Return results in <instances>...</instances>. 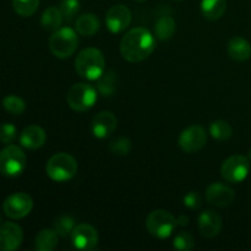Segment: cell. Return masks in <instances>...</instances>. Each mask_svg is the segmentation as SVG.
<instances>
[{
  "label": "cell",
  "mask_w": 251,
  "mask_h": 251,
  "mask_svg": "<svg viewBox=\"0 0 251 251\" xmlns=\"http://www.w3.org/2000/svg\"><path fill=\"white\" fill-rule=\"evenodd\" d=\"M2 107L5 110L14 115H20L25 112L26 109V103L22 98L17 97V96L10 95L2 100Z\"/></svg>",
  "instance_id": "4316f807"
},
{
  "label": "cell",
  "mask_w": 251,
  "mask_h": 251,
  "mask_svg": "<svg viewBox=\"0 0 251 251\" xmlns=\"http://www.w3.org/2000/svg\"><path fill=\"white\" fill-rule=\"evenodd\" d=\"M118 88V75L112 70L104 71L97 80V90L104 97H110Z\"/></svg>",
  "instance_id": "603a6c76"
},
{
  "label": "cell",
  "mask_w": 251,
  "mask_h": 251,
  "mask_svg": "<svg viewBox=\"0 0 251 251\" xmlns=\"http://www.w3.org/2000/svg\"><path fill=\"white\" fill-rule=\"evenodd\" d=\"M118 125L117 117L112 112H100L93 117L91 123V131L97 139H105L115 131Z\"/></svg>",
  "instance_id": "5bb4252c"
},
{
  "label": "cell",
  "mask_w": 251,
  "mask_h": 251,
  "mask_svg": "<svg viewBox=\"0 0 251 251\" xmlns=\"http://www.w3.org/2000/svg\"><path fill=\"white\" fill-rule=\"evenodd\" d=\"M100 26V19L95 14H83L76 20V31L81 36H93Z\"/></svg>",
  "instance_id": "ffe728a7"
},
{
  "label": "cell",
  "mask_w": 251,
  "mask_h": 251,
  "mask_svg": "<svg viewBox=\"0 0 251 251\" xmlns=\"http://www.w3.org/2000/svg\"><path fill=\"white\" fill-rule=\"evenodd\" d=\"M156 48V41L149 29L144 27L132 28L120 42V53L130 63H140L152 54Z\"/></svg>",
  "instance_id": "6da1fadb"
},
{
  "label": "cell",
  "mask_w": 251,
  "mask_h": 251,
  "mask_svg": "<svg viewBox=\"0 0 251 251\" xmlns=\"http://www.w3.org/2000/svg\"><path fill=\"white\" fill-rule=\"evenodd\" d=\"M77 46V34L70 27L56 29L49 38V49L51 54L59 59H66L73 55Z\"/></svg>",
  "instance_id": "277c9868"
},
{
  "label": "cell",
  "mask_w": 251,
  "mask_h": 251,
  "mask_svg": "<svg viewBox=\"0 0 251 251\" xmlns=\"http://www.w3.org/2000/svg\"><path fill=\"white\" fill-rule=\"evenodd\" d=\"M249 158H250V161H251V150H250V152H249Z\"/></svg>",
  "instance_id": "e575fe53"
},
{
  "label": "cell",
  "mask_w": 251,
  "mask_h": 251,
  "mask_svg": "<svg viewBox=\"0 0 251 251\" xmlns=\"http://www.w3.org/2000/svg\"><path fill=\"white\" fill-rule=\"evenodd\" d=\"M235 193L222 183H213L206 190V201L217 207H227L234 202Z\"/></svg>",
  "instance_id": "9a60e30c"
},
{
  "label": "cell",
  "mask_w": 251,
  "mask_h": 251,
  "mask_svg": "<svg viewBox=\"0 0 251 251\" xmlns=\"http://www.w3.org/2000/svg\"><path fill=\"white\" fill-rule=\"evenodd\" d=\"M75 69L78 75L86 80H98L105 71L104 55L97 48L83 49L76 56Z\"/></svg>",
  "instance_id": "7a4b0ae2"
},
{
  "label": "cell",
  "mask_w": 251,
  "mask_h": 251,
  "mask_svg": "<svg viewBox=\"0 0 251 251\" xmlns=\"http://www.w3.org/2000/svg\"><path fill=\"white\" fill-rule=\"evenodd\" d=\"M39 0H12V7L20 16L29 17L38 10Z\"/></svg>",
  "instance_id": "484cf974"
},
{
  "label": "cell",
  "mask_w": 251,
  "mask_h": 251,
  "mask_svg": "<svg viewBox=\"0 0 251 251\" xmlns=\"http://www.w3.org/2000/svg\"><path fill=\"white\" fill-rule=\"evenodd\" d=\"M176 220L171 212L164 210L152 211L146 218V228L149 233L158 239L171 237L176 227Z\"/></svg>",
  "instance_id": "52a82bcc"
},
{
  "label": "cell",
  "mask_w": 251,
  "mask_h": 251,
  "mask_svg": "<svg viewBox=\"0 0 251 251\" xmlns=\"http://www.w3.org/2000/svg\"><path fill=\"white\" fill-rule=\"evenodd\" d=\"M46 131L38 125H29L25 127L20 136V144L28 150H37L46 142Z\"/></svg>",
  "instance_id": "e0dca14e"
},
{
  "label": "cell",
  "mask_w": 251,
  "mask_h": 251,
  "mask_svg": "<svg viewBox=\"0 0 251 251\" xmlns=\"http://www.w3.org/2000/svg\"><path fill=\"white\" fill-rule=\"evenodd\" d=\"M33 208L32 198L26 193H15L5 199L2 203L4 213L12 220H21L26 217Z\"/></svg>",
  "instance_id": "9c48e42d"
},
{
  "label": "cell",
  "mask_w": 251,
  "mask_h": 251,
  "mask_svg": "<svg viewBox=\"0 0 251 251\" xmlns=\"http://www.w3.org/2000/svg\"><path fill=\"white\" fill-rule=\"evenodd\" d=\"M74 228H75V221L70 216H61L55 221V225H54V229L61 237H66L69 234L71 235Z\"/></svg>",
  "instance_id": "f1b7e54d"
},
{
  "label": "cell",
  "mask_w": 251,
  "mask_h": 251,
  "mask_svg": "<svg viewBox=\"0 0 251 251\" xmlns=\"http://www.w3.org/2000/svg\"><path fill=\"white\" fill-rule=\"evenodd\" d=\"M109 150L117 156H127L131 151V141L126 137H118L110 142Z\"/></svg>",
  "instance_id": "f546056e"
},
{
  "label": "cell",
  "mask_w": 251,
  "mask_h": 251,
  "mask_svg": "<svg viewBox=\"0 0 251 251\" xmlns=\"http://www.w3.org/2000/svg\"><path fill=\"white\" fill-rule=\"evenodd\" d=\"M228 54L235 61H245L251 56V46L242 37H234L228 43Z\"/></svg>",
  "instance_id": "ac0fdd59"
},
{
  "label": "cell",
  "mask_w": 251,
  "mask_h": 251,
  "mask_svg": "<svg viewBox=\"0 0 251 251\" xmlns=\"http://www.w3.org/2000/svg\"><path fill=\"white\" fill-rule=\"evenodd\" d=\"M178 1H181V0H178Z\"/></svg>",
  "instance_id": "74e56055"
},
{
  "label": "cell",
  "mask_w": 251,
  "mask_h": 251,
  "mask_svg": "<svg viewBox=\"0 0 251 251\" xmlns=\"http://www.w3.org/2000/svg\"><path fill=\"white\" fill-rule=\"evenodd\" d=\"M0 225H1V216H0Z\"/></svg>",
  "instance_id": "d590c367"
},
{
  "label": "cell",
  "mask_w": 251,
  "mask_h": 251,
  "mask_svg": "<svg viewBox=\"0 0 251 251\" xmlns=\"http://www.w3.org/2000/svg\"><path fill=\"white\" fill-rule=\"evenodd\" d=\"M184 205L190 210H198L201 206V196L196 191H190L184 196Z\"/></svg>",
  "instance_id": "d6a6232c"
},
{
  "label": "cell",
  "mask_w": 251,
  "mask_h": 251,
  "mask_svg": "<svg viewBox=\"0 0 251 251\" xmlns=\"http://www.w3.org/2000/svg\"><path fill=\"white\" fill-rule=\"evenodd\" d=\"M222 229V218L212 210H206L199 216V230L207 239L215 238Z\"/></svg>",
  "instance_id": "2e32d148"
},
{
  "label": "cell",
  "mask_w": 251,
  "mask_h": 251,
  "mask_svg": "<svg viewBox=\"0 0 251 251\" xmlns=\"http://www.w3.org/2000/svg\"><path fill=\"white\" fill-rule=\"evenodd\" d=\"M66 100L71 109L75 112H87L97 100V90L90 83H75L69 90Z\"/></svg>",
  "instance_id": "8992f818"
},
{
  "label": "cell",
  "mask_w": 251,
  "mask_h": 251,
  "mask_svg": "<svg viewBox=\"0 0 251 251\" xmlns=\"http://www.w3.org/2000/svg\"><path fill=\"white\" fill-rule=\"evenodd\" d=\"M131 22V11L125 5L118 4L110 7L105 15V24L112 33H120L129 27Z\"/></svg>",
  "instance_id": "7c38bea8"
},
{
  "label": "cell",
  "mask_w": 251,
  "mask_h": 251,
  "mask_svg": "<svg viewBox=\"0 0 251 251\" xmlns=\"http://www.w3.org/2000/svg\"><path fill=\"white\" fill-rule=\"evenodd\" d=\"M176 223L179 226H188L189 225V217L188 216H180V217L176 218Z\"/></svg>",
  "instance_id": "836d02e7"
},
{
  "label": "cell",
  "mask_w": 251,
  "mask_h": 251,
  "mask_svg": "<svg viewBox=\"0 0 251 251\" xmlns=\"http://www.w3.org/2000/svg\"><path fill=\"white\" fill-rule=\"evenodd\" d=\"M59 234L55 229H43L37 234L34 248L38 251H53L58 245Z\"/></svg>",
  "instance_id": "7402d4cb"
},
{
  "label": "cell",
  "mask_w": 251,
  "mask_h": 251,
  "mask_svg": "<svg viewBox=\"0 0 251 251\" xmlns=\"http://www.w3.org/2000/svg\"><path fill=\"white\" fill-rule=\"evenodd\" d=\"M176 25L173 17L166 16V15L159 17L156 22V26H154L156 37L161 41H167V39L172 38L173 34L176 33Z\"/></svg>",
  "instance_id": "cb8c5ba5"
},
{
  "label": "cell",
  "mask_w": 251,
  "mask_h": 251,
  "mask_svg": "<svg viewBox=\"0 0 251 251\" xmlns=\"http://www.w3.org/2000/svg\"><path fill=\"white\" fill-rule=\"evenodd\" d=\"M71 242L76 249L93 250L98 244V232L91 225L81 223L74 228L71 233Z\"/></svg>",
  "instance_id": "8fae6325"
},
{
  "label": "cell",
  "mask_w": 251,
  "mask_h": 251,
  "mask_svg": "<svg viewBox=\"0 0 251 251\" xmlns=\"http://www.w3.org/2000/svg\"><path fill=\"white\" fill-rule=\"evenodd\" d=\"M250 172L249 159L242 154H234L226 159L221 167V176L228 183H242Z\"/></svg>",
  "instance_id": "ba28073f"
},
{
  "label": "cell",
  "mask_w": 251,
  "mask_h": 251,
  "mask_svg": "<svg viewBox=\"0 0 251 251\" xmlns=\"http://www.w3.org/2000/svg\"><path fill=\"white\" fill-rule=\"evenodd\" d=\"M207 135L200 125H191L180 134L178 140L179 147L186 153H194L205 147Z\"/></svg>",
  "instance_id": "30bf717a"
},
{
  "label": "cell",
  "mask_w": 251,
  "mask_h": 251,
  "mask_svg": "<svg viewBox=\"0 0 251 251\" xmlns=\"http://www.w3.org/2000/svg\"><path fill=\"white\" fill-rule=\"evenodd\" d=\"M46 172L54 181H66L73 179L77 173V162L71 154L60 152L48 159Z\"/></svg>",
  "instance_id": "3957f363"
},
{
  "label": "cell",
  "mask_w": 251,
  "mask_h": 251,
  "mask_svg": "<svg viewBox=\"0 0 251 251\" xmlns=\"http://www.w3.org/2000/svg\"><path fill=\"white\" fill-rule=\"evenodd\" d=\"M27 158L21 147L7 145L0 151V173L5 176H17L26 168Z\"/></svg>",
  "instance_id": "5b68a950"
},
{
  "label": "cell",
  "mask_w": 251,
  "mask_h": 251,
  "mask_svg": "<svg viewBox=\"0 0 251 251\" xmlns=\"http://www.w3.org/2000/svg\"><path fill=\"white\" fill-rule=\"evenodd\" d=\"M232 126L226 120H216L211 123L210 134L213 139L218 141H227L232 136Z\"/></svg>",
  "instance_id": "d4e9b609"
},
{
  "label": "cell",
  "mask_w": 251,
  "mask_h": 251,
  "mask_svg": "<svg viewBox=\"0 0 251 251\" xmlns=\"http://www.w3.org/2000/svg\"><path fill=\"white\" fill-rule=\"evenodd\" d=\"M24 240L22 228L14 222L0 225V250L14 251L20 248Z\"/></svg>",
  "instance_id": "4fadbf2b"
},
{
  "label": "cell",
  "mask_w": 251,
  "mask_h": 251,
  "mask_svg": "<svg viewBox=\"0 0 251 251\" xmlns=\"http://www.w3.org/2000/svg\"><path fill=\"white\" fill-rule=\"evenodd\" d=\"M64 16L61 14L60 9L55 6H49L48 9L44 10L41 17V25L46 31L55 32L56 29L60 28L63 24Z\"/></svg>",
  "instance_id": "d6986e66"
},
{
  "label": "cell",
  "mask_w": 251,
  "mask_h": 251,
  "mask_svg": "<svg viewBox=\"0 0 251 251\" xmlns=\"http://www.w3.org/2000/svg\"><path fill=\"white\" fill-rule=\"evenodd\" d=\"M227 2L226 0H202L201 1V12L205 19L210 21L220 20L226 12Z\"/></svg>",
  "instance_id": "44dd1931"
},
{
  "label": "cell",
  "mask_w": 251,
  "mask_h": 251,
  "mask_svg": "<svg viewBox=\"0 0 251 251\" xmlns=\"http://www.w3.org/2000/svg\"><path fill=\"white\" fill-rule=\"evenodd\" d=\"M136 1H145V0H136Z\"/></svg>",
  "instance_id": "8d00e7d4"
},
{
  "label": "cell",
  "mask_w": 251,
  "mask_h": 251,
  "mask_svg": "<svg viewBox=\"0 0 251 251\" xmlns=\"http://www.w3.org/2000/svg\"><path fill=\"white\" fill-rule=\"evenodd\" d=\"M195 247V240L193 235L188 232H180L176 235L173 240V248L180 251H190Z\"/></svg>",
  "instance_id": "83f0119b"
},
{
  "label": "cell",
  "mask_w": 251,
  "mask_h": 251,
  "mask_svg": "<svg viewBox=\"0 0 251 251\" xmlns=\"http://www.w3.org/2000/svg\"><path fill=\"white\" fill-rule=\"evenodd\" d=\"M59 9L63 14L64 19L66 21H71L80 10V1L78 0H61Z\"/></svg>",
  "instance_id": "4dcf8cb0"
},
{
  "label": "cell",
  "mask_w": 251,
  "mask_h": 251,
  "mask_svg": "<svg viewBox=\"0 0 251 251\" xmlns=\"http://www.w3.org/2000/svg\"><path fill=\"white\" fill-rule=\"evenodd\" d=\"M17 130L16 126L11 123H4V124L0 125V141L2 144L10 145L11 142H14V140L16 139Z\"/></svg>",
  "instance_id": "1f68e13d"
}]
</instances>
